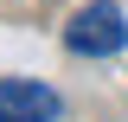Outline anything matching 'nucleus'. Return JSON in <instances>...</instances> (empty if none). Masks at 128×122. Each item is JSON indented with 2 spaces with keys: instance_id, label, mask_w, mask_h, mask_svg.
Listing matches in <instances>:
<instances>
[{
  "instance_id": "f257e3e1",
  "label": "nucleus",
  "mask_w": 128,
  "mask_h": 122,
  "mask_svg": "<svg viewBox=\"0 0 128 122\" xmlns=\"http://www.w3.org/2000/svg\"><path fill=\"white\" fill-rule=\"evenodd\" d=\"M64 45L77 51V58H115V51L128 45L122 7H115V0H90V7H77L70 26H64Z\"/></svg>"
},
{
  "instance_id": "f03ea898",
  "label": "nucleus",
  "mask_w": 128,
  "mask_h": 122,
  "mask_svg": "<svg viewBox=\"0 0 128 122\" xmlns=\"http://www.w3.org/2000/svg\"><path fill=\"white\" fill-rule=\"evenodd\" d=\"M58 90L38 77H0V122H58Z\"/></svg>"
}]
</instances>
